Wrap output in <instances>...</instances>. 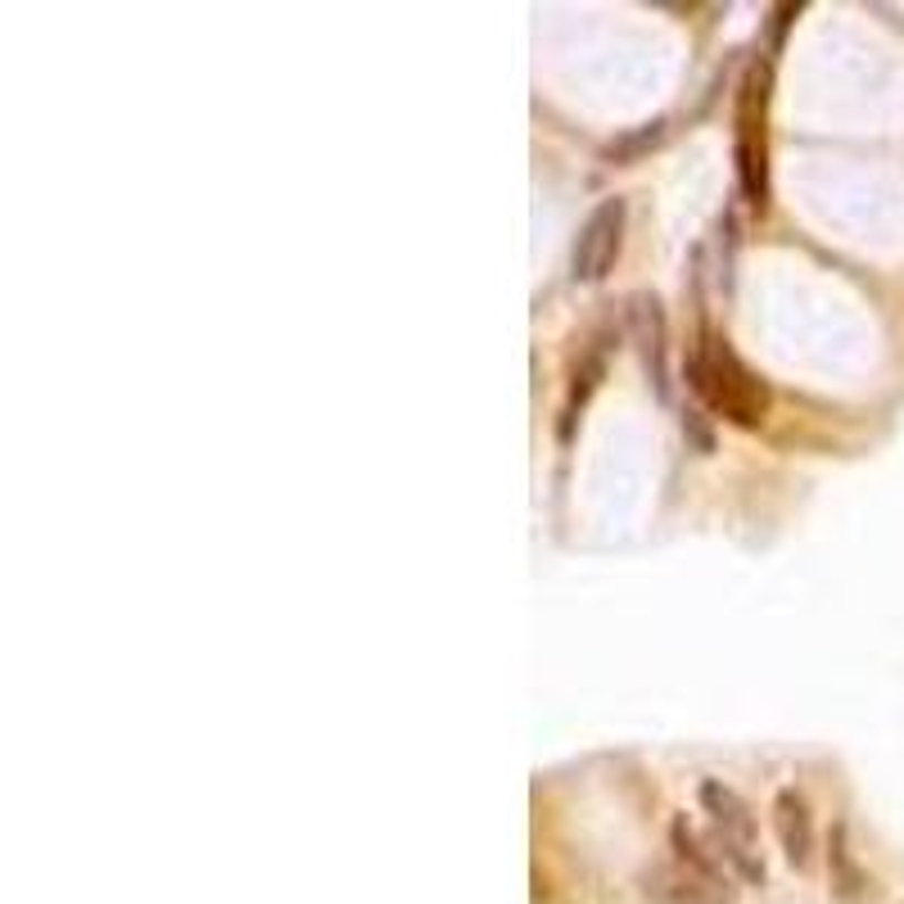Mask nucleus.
Wrapping results in <instances>:
<instances>
[{"label": "nucleus", "instance_id": "9d476101", "mask_svg": "<svg viewBox=\"0 0 904 904\" xmlns=\"http://www.w3.org/2000/svg\"><path fill=\"white\" fill-rule=\"evenodd\" d=\"M683 435H692V439L701 444V453H710V435H705V425H701V416H696V412L683 421Z\"/></svg>", "mask_w": 904, "mask_h": 904}, {"label": "nucleus", "instance_id": "20e7f679", "mask_svg": "<svg viewBox=\"0 0 904 904\" xmlns=\"http://www.w3.org/2000/svg\"><path fill=\"white\" fill-rule=\"evenodd\" d=\"M642 891L651 904H733V891L720 882H705L701 873L674 864H651L642 873Z\"/></svg>", "mask_w": 904, "mask_h": 904}, {"label": "nucleus", "instance_id": "39448f33", "mask_svg": "<svg viewBox=\"0 0 904 904\" xmlns=\"http://www.w3.org/2000/svg\"><path fill=\"white\" fill-rule=\"evenodd\" d=\"M629 336L642 353V366L647 375L656 380L660 394H670V380H664V344H670V321H664V308L656 295H634L629 299Z\"/></svg>", "mask_w": 904, "mask_h": 904}, {"label": "nucleus", "instance_id": "0eeeda50", "mask_svg": "<svg viewBox=\"0 0 904 904\" xmlns=\"http://www.w3.org/2000/svg\"><path fill=\"white\" fill-rule=\"evenodd\" d=\"M774 832H778V845L787 854L791 869H805L815 854V819H810V805L796 787H783L774 796Z\"/></svg>", "mask_w": 904, "mask_h": 904}, {"label": "nucleus", "instance_id": "6e6552de", "mask_svg": "<svg viewBox=\"0 0 904 904\" xmlns=\"http://www.w3.org/2000/svg\"><path fill=\"white\" fill-rule=\"evenodd\" d=\"M670 850H674V860H679L683 869H692V873H701L705 882H720V886L733 891V873L724 869L715 841L701 837V832L688 823V815H679V819L670 823Z\"/></svg>", "mask_w": 904, "mask_h": 904}, {"label": "nucleus", "instance_id": "423d86ee", "mask_svg": "<svg viewBox=\"0 0 904 904\" xmlns=\"http://www.w3.org/2000/svg\"><path fill=\"white\" fill-rule=\"evenodd\" d=\"M701 810L710 815V823H715L720 837L746 845V850H759V828H755V815H751V805L720 778H705L701 783Z\"/></svg>", "mask_w": 904, "mask_h": 904}, {"label": "nucleus", "instance_id": "f03ea898", "mask_svg": "<svg viewBox=\"0 0 904 904\" xmlns=\"http://www.w3.org/2000/svg\"><path fill=\"white\" fill-rule=\"evenodd\" d=\"M737 177L751 204H765L769 195V168H765V68H751L742 82L737 105Z\"/></svg>", "mask_w": 904, "mask_h": 904}, {"label": "nucleus", "instance_id": "1a4fd4ad", "mask_svg": "<svg viewBox=\"0 0 904 904\" xmlns=\"http://www.w3.org/2000/svg\"><path fill=\"white\" fill-rule=\"evenodd\" d=\"M828 878H832V891H837L841 900H854V895L864 891V873H860V864H854L841 823L832 828V845H828Z\"/></svg>", "mask_w": 904, "mask_h": 904}, {"label": "nucleus", "instance_id": "f257e3e1", "mask_svg": "<svg viewBox=\"0 0 904 904\" xmlns=\"http://www.w3.org/2000/svg\"><path fill=\"white\" fill-rule=\"evenodd\" d=\"M688 380L710 407L724 412L737 425H746V430L765 421V412H769V390L759 385V380L742 366V358L715 336H701V344L692 349Z\"/></svg>", "mask_w": 904, "mask_h": 904}, {"label": "nucleus", "instance_id": "7ed1b4c3", "mask_svg": "<svg viewBox=\"0 0 904 904\" xmlns=\"http://www.w3.org/2000/svg\"><path fill=\"white\" fill-rule=\"evenodd\" d=\"M620 245H625V200H602L575 241V280L584 285L606 280V272L620 258Z\"/></svg>", "mask_w": 904, "mask_h": 904}]
</instances>
